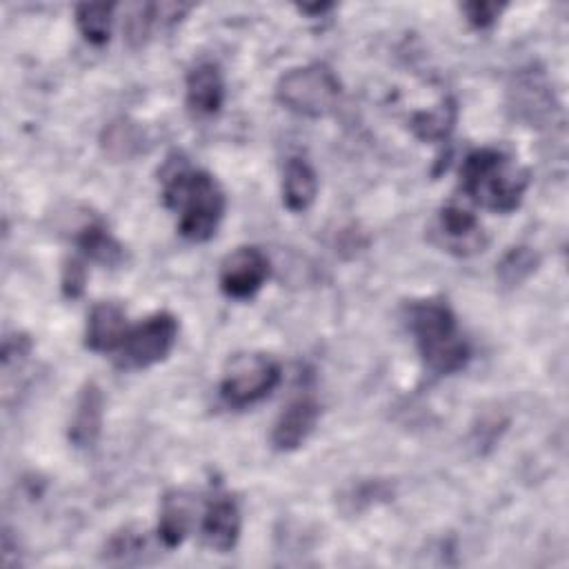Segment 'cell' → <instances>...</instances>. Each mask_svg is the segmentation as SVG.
<instances>
[{"mask_svg": "<svg viewBox=\"0 0 569 569\" xmlns=\"http://www.w3.org/2000/svg\"><path fill=\"white\" fill-rule=\"evenodd\" d=\"M538 267V253L529 247H511L498 262V278L507 287H518Z\"/></svg>", "mask_w": 569, "mask_h": 569, "instance_id": "20", "label": "cell"}, {"mask_svg": "<svg viewBox=\"0 0 569 569\" xmlns=\"http://www.w3.org/2000/svg\"><path fill=\"white\" fill-rule=\"evenodd\" d=\"M318 193V176L313 167L302 158H289L282 173V200L291 211H305L311 207Z\"/></svg>", "mask_w": 569, "mask_h": 569, "instance_id": "14", "label": "cell"}, {"mask_svg": "<svg viewBox=\"0 0 569 569\" xmlns=\"http://www.w3.org/2000/svg\"><path fill=\"white\" fill-rule=\"evenodd\" d=\"M505 9V4H498V2H465L462 4V11L467 16V20L476 27V29H487L491 27L500 11Z\"/></svg>", "mask_w": 569, "mask_h": 569, "instance_id": "23", "label": "cell"}, {"mask_svg": "<svg viewBox=\"0 0 569 569\" xmlns=\"http://www.w3.org/2000/svg\"><path fill=\"white\" fill-rule=\"evenodd\" d=\"M238 536H240L238 505L227 493H218L207 505V511L202 518V538L211 549L227 553L236 547Z\"/></svg>", "mask_w": 569, "mask_h": 569, "instance_id": "10", "label": "cell"}, {"mask_svg": "<svg viewBox=\"0 0 569 569\" xmlns=\"http://www.w3.org/2000/svg\"><path fill=\"white\" fill-rule=\"evenodd\" d=\"M104 551H107V558L116 562L138 560L140 553L144 551V536L131 529H122L107 542Z\"/></svg>", "mask_w": 569, "mask_h": 569, "instance_id": "21", "label": "cell"}, {"mask_svg": "<svg viewBox=\"0 0 569 569\" xmlns=\"http://www.w3.org/2000/svg\"><path fill=\"white\" fill-rule=\"evenodd\" d=\"M29 349H31V342H29L27 336H18V333L7 336L4 342H2V365H4V369H9L13 360L24 358L29 353Z\"/></svg>", "mask_w": 569, "mask_h": 569, "instance_id": "24", "label": "cell"}, {"mask_svg": "<svg viewBox=\"0 0 569 569\" xmlns=\"http://www.w3.org/2000/svg\"><path fill=\"white\" fill-rule=\"evenodd\" d=\"M187 102L196 113L213 116L224 102L222 73L213 62H200L187 73Z\"/></svg>", "mask_w": 569, "mask_h": 569, "instance_id": "13", "label": "cell"}, {"mask_svg": "<svg viewBox=\"0 0 569 569\" xmlns=\"http://www.w3.org/2000/svg\"><path fill=\"white\" fill-rule=\"evenodd\" d=\"M329 9H331V4H302L300 7V11H305V13H325Z\"/></svg>", "mask_w": 569, "mask_h": 569, "instance_id": "25", "label": "cell"}, {"mask_svg": "<svg viewBox=\"0 0 569 569\" xmlns=\"http://www.w3.org/2000/svg\"><path fill=\"white\" fill-rule=\"evenodd\" d=\"M76 242L87 258L104 267H116L124 260V247L109 233V229L100 220L80 227Z\"/></svg>", "mask_w": 569, "mask_h": 569, "instance_id": "16", "label": "cell"}, {"mask_svg": "<svg viewBox=\"0 0 569 569\" xmlns=\"http://www.w3.org/2000/svg\"><path fill=\"white\" fill-rule=\"evenodd\" d=\"M462 191L480 207L509 213L513 211L529 184V171L500 149H476L460 167Z\"/></svg>", "mask_w": 569, "mask_h": 569, "instance_id": "2", "label": "cell"}, {"mask_svg": "<svg viewBox=\"0 0 569 569\" xmlns=\"http://www.w3.org/2000/svg\"><path fill=\"white\" fill-rule=\"evenodd\" d=\"M407 322L425 365L433 373L449 376L467 365L469 345L458 331L456 316L445 300H413L407 307Z\"/></svg>", "mask_w": 569, "mask_h": 569, "instance_id": "3", "label": "cell"}, {"mask_svg": "<svg viewBox=\"0 0 569 569\" xmlns=\"http://www.w3.org/2000/svg\"><path fill=\"white\" fill-rule=\"evenodd\" d=\"M164 204L180 213L178 231L193 242L209 240L224 213V193L211 173L171 158L162 169Z\"/></svg>", "mask_w": 569, "mask_h": 569, "instance_id": "1", "label": "cell"}, {"mask_svg": "<svg viewBox=\"0 0 569 569\" xmlns=\"http://www.w3.org/2000/svg\"><path fill=\"white\" fill-rule=\"evenodd\" d=\"M104 416V396L96 382H87L76 400V409L69 422V440L78 449L93 447L102 431Z\"/></svg>", "mask_w": 569, "mask_h": 569, "instance_id": "11", "label": "cell"}, {"mask_svg": "<svg viewBox=\"0 0 569 569\" xmlns=\"http://www.w3.org/2000/svg\"><path fill=\"white\" fill-rule=\"evenodd\" d=\"M111 20H113V4L84 2L76 7L78 29L91 44H104L109 40Z\"/></svg>", "mask_w": 569, "mask_h": 569, "instance_id": "18", "label": "cell"}, {"mask_svg": "<svg viewBox=\"0 0 569 569\" xmlns=\"http://www.w3.org/2000/svg\"><path fill=\"white\" fill-rule=\"evenodd\" d=\"M102 147L111 158L127 160L142 149V133L133 122L120 118L107 124L102 133Z\"/></svg>", "mask_w": 569, "mask_h": 569, "instance_id": "19", "label": "cell"}, {"mask_svg": "<svg viewBox=\"0 0 569 569\" xmlns=\"http://www.w3.org/2000/svg\"><path fill=\"white\" fill-rule=\"evenodd\" d=\"M87 284V267L82 260L71 258L62 267V291L67 298H80Z\"/></svg>", "mask_w": 569, "mask_h": 569, "instance_id": "22", "label": "cell"}, {"mask_svg": "<svg viewBox=\"0 0 569 569\" xmlns=\"http://www.w3.org/2000/svg\"><path fill=\"white\" fill-rule=\"evenodd\" d=\"M280 382V365L264 353L236 356L220 382V396L229 407L242 409L269 396Z\"/></svg>", "mask_w": 569, "mask_h": 569, "instance_id": "5", "label": "cell"}, {"mask_svg": "<svg viewBox=\"0 0 569 569\" xmlns=\"http://www.w3.org/2000/svg\"><path fill=\"white\" fill-rule=\"evenodd\" d=\"M178 338V320L167 313L158 311L144 318L140 325L129 329L122 347L118 365L124 369H144L151 367L169 356Z\"/></svg>", "mask_w": 569, "mask_h": 569, "instance_id": "6", "label": "cell"}, {"mask_svg": "<svg viewBox=\"0 0 569 569\" xmlns=\"http://www.w3.org/2000/svg\"><path fill=\"white\" fill-rule=\"evenodd\" d=\"M276 98L298 116L322 118L333 111L340 98V82L325 64H307L287 71L276 84Z\"/></svg>", "mask_w": 569, "mask_h": 569, "instance_id": "4", "label": "cell"}, {"mask_svg": "<svg viewBox=\"0 0 569 569\" xmlns=\"http://www.w3.org/2000/svg\"><path fill=\"white\" fill-rule=\"evenodd\" d=\"M320 416V407L311 396H300L287 405L273 425L271 442L280 451H291L300 447L313 431Z\"/></svg>", "mask_w": 569, "mask_h": 569, "instance_id": "9", "label": "cell"}, {"mask_svg": "<svg viewBox=\"0 0 569 569\" xmlns=\"http://www.w3.org/2000/svg\"><path fill=\"white\" fill-rule=\"evenodd\" d=\"M193 513V500L184 491H169L162 500L160 522H158V538L164 542V547L173 549L178 547L191 525Z\"/></svg>", "mask_w": 569, "mask_h": 569, "instance_id": "15", "label": "cell"}, {"mask_svg": "<svg viewBox=\"0 0 569 569\" xmlns=\"http://www.w3.org/2000/svg\"><path fill=\"white\" fill-rule=\"evenodd\" d=\"M456 116H458L456 102L453 100H442L431 111H418L411 118V129L420 140L440 142L451 133V129L456 124Z\"/></svg>", "mask_w": 569, "mask_h": 569, "instance_id": "17", "label": "cell"}, {"mask_svg": "<svg viewBox=\"0 0 569 569\" xmlns=\"http://www.w3.org/2000/svg\"><path fill=\"white\" fill-rule=\"evenodd\" d=\"M269 276V260L258 247H238L220 264V287L231 298H251Z\"/></svg>", "mask_w": 569, "mask_h": 569, "instance_id": "7", "label": "cell"}, {"mask_svg": "<svg viewBox=\"0 0 569 569\" xmlns=\"http://www.w3.org/2000/svg\"><path fill=\"white\" fill-rule=\"evenodd\" d=\"M436 236L440 247H445L453 256H473L485 249L487 236L478 222V218L465 207L451 202L440 209Z\"/></svg>", "mask_w": 569, "mask_h": 569, "instance_id": "8", "label": "cell"}, {"mask_svg": "<svg viewBox=\"0 0 569 569\" xmlns=\"http://www.w3.org/2000/svg\"><path fill=\"white\" fill-rule=\"evenodd\" d=\"M129 333L124 309L116 302H100L91 309L87 320L84 342L93 351H116Z\"/></svg>", "mask_w": 569, "mask_h": 569, "instance_id": "12", "label": "cell"}]
</instances>
